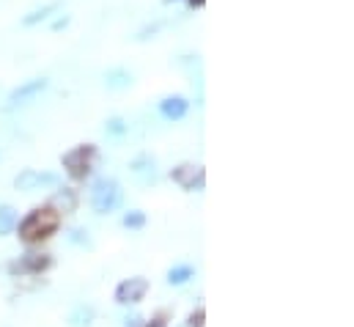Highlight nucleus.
I'll list each match as a JSON object with an SVG mask.
<instances>
[{"label":"nucleus","mask_w":354,"mask_h":327,"mask_svg":"<svg viewBox=\"0 0 354 327\" xmlns=\"http://www.w3.org/2000/svg\"><path fill=\"white\" fill-rule=\"evenodd\" d=\"M127 130H129V127H127V121H124V118H110V121L104 124V132H107V135H115V138H118V135H124Z\"/></svg>","instance_id":"a211bd4d"},{"label":"nucleus","mask_w":354,"mask_h":327,"mask_svg":"<svg viewBox=\"0 0 354 327\" xmlns=\"http://www.w3.org/2000/svg\"><path fill=\"white\" fill-rule=\"evenodd\" d=\"M53 11H58V3H47V6H41V8H36V11H30L25 19H22V25H39V22H44Z\"/></svg>","instance_id":"2eb2a0df"},{"label":"nucleus","mask_w":354,"mask_h":327,"mask_svg":"<svg viewBox=\"0 0 354 327\" xmlns=\"http://www.w3.org/2000/svg\"><path fill=\"white\" fill-rule=\"evenodd\" d=\"M91 322H93V308L88 306H77L69 314V327H91Z\"/></svg>","instance_id":"4468645a"},{"label":"nucleus","mask_w":354,"mask_h":327,"mask_svg":"<svg viewBox=\"0 0 354 327\" xmlns=\"http://www.w3.org/2000/svg\"><path fill=\"white\" fill-rule=\"evenodd\" d=\"M17 229V209L8 204H0V237L11 234Z\"/></svg>","instance_id":"f8f14e48"},{"label":"nucleus","mask_w":354,"mask_h":327,"mask_svg":"<svg viewBox=\"0 0 354 327\" xmlns=\"http://www.w3.org/2000/svg\"><path fill=\"white\" fill-rule=\"evenodd\" d=\"M53 204H58L61 212H75V209H77V195H75L72 190H61V193L53 198Z\"/></svg>","instance_id":"dca6fc26"},{"label":"nucleus","mask_w":354,"mask_h":327,"mask_svg":"<svg viewBox=\"0 0 354 327\" xmlns=\"http://www.w3.org/2000/svg\"><path fill=\"white\" fill-rule=\"evenodd\" d=\"M58 229H61V212L55 206H36L22 220H17V234L28 245L50 240L53 234H58Z\"/></svg>","instance_id":"f257e3e1"},{"label":"nucleus","mask_w":354,"mask_h":327,"mask_svg":"<svg viewBox=\"0 0 354 327\" xmlns=\"http://www.w3.org/2000/svg\"><path fill=\"white\" fill-rule=\"evenodd\" d=\"M132 173L143 182V184H149V182H154L157 179V170H154V157H149V154H140L138 160H132Z\"/></svg>","instance_id":"9d476101"},{"label":"nucleus","mask_w":354,"mask_h":327,"mask_svg":"<svg viewBox=\"0 0 354 327\" xmlns=\"http://www.w3.org/2000/svg\"><path fill=\"white\" fill-rule=\"evenodd\" d=\"M55 184H58V176H55V173L36 170V168H25V170L14 179V187H17V190H25V193H33V190H41V187H55Z\"/></svg>","instance_id":"6e6552de"},{"label":"nucleus","mask_w":354,"mask_h":327,"mask_svg":"<svg viewBox=\"0 0 354 327\" xmlns=\"http://www.w3.org/2000/svg\"><path fill=\"white\" fill-rule=\"evenodd\" d=\"M66 25H69V17H64V19H58V22H55V30H61V28H66Z\"/></svg>","instance_id":"4be33fe9"},{"label":"nucleus","mask_w":354,"mask_h":327,"mask_svg":"<svg viewBox=\"0 0 354 327\" xmlns=\"http://www.w3.org/2000/svg\"><path fill=\"white\" fill-rule=\"evenodd\" d=\"M47 85H50L47 78H33V80L22 82L19 88H14V91L8 94V99H6V110H14V107H22V105L33 102L39 94L47 91Z\"/></svg>","instance_id":"39448f33"},{"label":"nucleus","mask_w":354,"mask_h":327,"mask_svg":"<svg viewBox=\"0 0 354 327\" xmlns=\"http://www.w3.org/2000/svg\"><path fill=\"white\" fill-rule=\"evenodd\" d=\"M61 165L66 168V173H69L75 182H83L91 170H93V165H96V146L80 143V146L69 149V152L61 157Z\"/></svg>","instance_id":"7ed1b4c3"},{"label":"nucleus","mask_w":354,"mask_h":327,"mask_svg":"<svg viewBox=\"0 0 354 327\" xmlns=\"http://www.w3.org/2000/svg\"><path fill=\"white\" fill-rule=\"evenodd\" d=\"M143 327H168V325H165V319H162V317H160V319H151V322H149V325H143Z\"/></svg>","instance_id":"412c9836"},{"label":"nucleus","mask_w":354,"mask_h":327,"mask_svg":"<svg viewBox=\"0 0 354 327\" xmlns=\"http://www.w3.org/2000/svg\"><path fill=\"white\" fill-rule=\"evenodd\" d=\"M124 229H129V231H138V229H143L146 226V212H140V209H132V212H127L124 215Z\"/></svg>","instance_id":"f3484780"},{"label":"nucleus","mask_w":354,"mask_h":327,"mask_svg":"<svg viewBox=\"0 0 354 327\" xmlns=\"http://www.w3.org/2000/svg\"><path fill=\"white\" fill-rule=\"evenodd\" d=\"M203 317H206V311H203V308H198V311L189 317V327H203Z\"/></svg>","instance_id":"aec40b11"},{"label":"nucleus","mask_w":354,"mask_h":327,"mask_svg":"<svg viewBox=\"0 0 354 327\" xmlns=\"http://www.w3.org/2000/svg\"><path fill=\"white\" fill-rule=\"evenodd\" d=\"M187 110H189V102H187L184 96H165V99L160 102V113H162V118H168V121H181V118L187 116Z\"/></svg>","instance_id":"1a4fd4ad"},{"label":"nucleus","mask_w":354,"mask_h":327,"mask_svg":"<svg viewBox=\"0 0 354 327\" xmlns=\"http://www.w3.org/2000/svg\"><path fill=\"white\" fill-rule=\"evenodd\" d=\"M189 278H195V269L189 264H178V267H171L168 269V283L171 286H184Z\"/></svg>","instance_id":"ddd939ff"},{"label":"nucleus","mask_w":354,"mask_h":327,"mask_svg":"<svg viewBox=\"0 0 354 327\" xmlns=\"http://www.w3.org/2000/svg\"><path fill=\"white\" fill-rule=\"evenodd\" d=\"M174 182H176L181 190H189V193H201L206 187V170L201 165H192V163H184L174 168Z\"/></svg>","instance_id":"423d86ee"},{"label":"nucleus","mask_w":354,"mask_h":327,"mask_svg":"<svg viewBox=\"0 0 354 327\" xmlns=\"http://www.w3.org/2000/svg\"><path fill=\"white\" fill-rule=\"evenodd\" d=\"M121 201H124V190H121V184L115 179L104 176V179H96L93 182V187H91V209L96 215L115 212L121 206Z\"/></svg>","instance_id":"f03ea898"},{"label":"nucleus","mask_w":354,"mask_h":327,"mask_svg":"<svg viewBox=\"0 0 354 327\" xmlns=\"http://www.w3.org/2000/svg\"><path fill=\"white\" fill-rule=\"evenodd\" d=\"M50 267H53V258L47 253H28V256H19L17 261H11L8 272L11 275H41Z\"/></svg>","instance_id":"0eeeda50"},{"label":"nucleus","mask_w":354,"mask_h":327,"mask_svg":"<svg viewBox=\"0 0 354 327\" xmlns=\"http://www.w3.org/2000/svg\"><path fill=\"white\" fill-rule=\"evenodd\" d=\"M69 240H72L75 245L93 247V242H91V237H88V231H83V229H75V231H69Z\"/></svg>","instance_id":"6ab92c4d"},{"label":"nucleus","mask_w":354,"mask_h":327,"mask_svg":"<svg viewBox=\"0 0 354 327\" xmlns=\"http://www.w3.org/2000/svg\"><path fill=\"white\" fill-rule=\"evenodd\" d=\"M146 294H149V281L143 275L127 278V281H121L115 286V303L118 306H138Z\"/></svg>","instance_id":"20e7f679"},{"label":"nucleus","mask_w":354,"mask_h":327,"mask_svg":"<svg viewBox=\"0 0 354 327\" xmlns=\"http://www.w3.org/2000/svg\"><path fill=\"white\" fill-rule=\"evenodd\" d=\"M104 85L113 88V91L127 88V85H132V72H127V69H110V72L104 75Z\"/></svg>","instance_id":"9b49d317"}]
</instances>
